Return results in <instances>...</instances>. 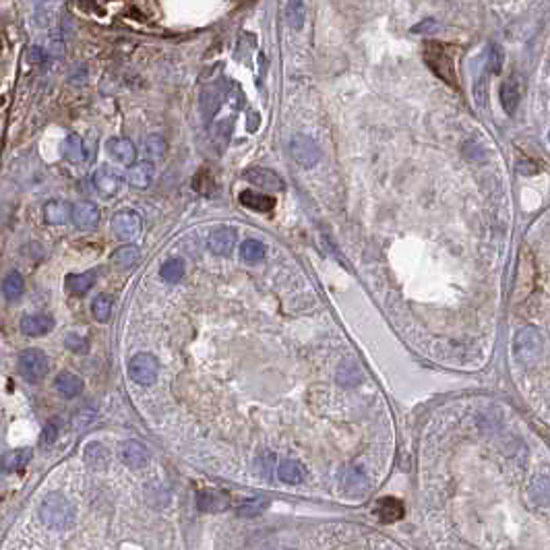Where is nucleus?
<instances>
[{"label": "nucleus", "instance_id": "f257e3e1", "mask_svg": "<svg viewBox=\"0 0 550 550\" xmlns=\"http://www.w3.org/2000/svg\"><path fill=\"white\" fill-rule=\"evenodd\" d=\"M39 520L52 530H68L75 523V507L64 494L50 492L39 505Z\"/></svg>", "mask_w": 550, "mask_h": 550}, {"label": "nucleus", "instance_id": "f03ea898", "mask_svg": "<svg viewBox=\"0 0 550 550\" xmlns=\"http://www.w3.org/2000/svg\"><path fill=\"white\" fill-rule=\"evenodd\" d=\"M424 62L428 64V68L436 77H441L445 83L458 85L453 56L449 54V50H445V44H441V42H427L424 44Z\"/></svg>", "mask_w": 550, "mask_h": 550}, {"label": "nucleus", "instance_id": "7ed1b4c3", "mask_svg": "<svg viewBox=\"0 0 550 550\" xmlns=\"http://www.w3.org/2000/svg\"><path fill=\"white\" fill-rule=\"evenodd\" d=\"M513 350L515 356L521 365L530 367L538 360V356L542 354V336L538 329L534 327H521L520 331L515 334L513 339Z\"/></svg>", "mask_w": 550, "mask_h": 550}, {"label": "nucleus", "instance_id": "20e7f679", "mask_svg": "<svg viewBox=\"0 0 550 550\" xmlns=\"http://www.w3.org/2000/svg\"><path fill=\"white\" fill-rule=\"evenodd\" d=\"M19 374L30 381V383H39L46 374H48V368H50V360L48 356L37 350V348H28L19 354Z\"/></svg>", "mask_w": 550, "mask_h": 550}, {"label": "nucleus", "instance_id": "39448f33", "mask_svg": "<svg viewBox=\"0 0 550 550\" xmlns=\"http://www.w3.org/2000/svg\"><path fill=\"white\" fill-rule=\"evenodd\" d=\"M157 360H155V356L152 354H137V356H133L130 358V362H128V374H130V379L135 381V383H139V385H143V387H149L155 383V379H157Z\"/></svg>", "mask_w": 550, "mask_h": 550}, {"label": "nucleus", "instance_id": "423d86ee", "mask_svg": "<svg viewBox=\"0 0 550 550\" xmlns=\"http://www.w3.org/2000/svg\"><path fill=\"white\" fill-rule=\"evenodd\" d=\"M290 153L294 157L296 164H300L302 168H312L319 164L321 159V149L314 143V139L306 137V135H296L290 141Z\"/></svg>", "mask_w": 550, "mask_h": 550}, {"label": "nucleus", "instance_id": "0eeeda50", "mask_svg": "<svg viewBox=\"0 0 550 550\" xmlns=\"http://www.w3.org/2000/svg\"><path fill=\"white\" fill-rule=\"evenodd\" d=\"M112 230L121 240H135L143 230V219L137 212L124 209L112 217Z\"/></svg>", "mask_w": 550, "mask_h": 550}, {"label": "nucleus", "instance_id": "6e6552de", "mask_svg": "<svg viewBox=\"0 0 550 550\" xmlns=\"http://www.w3.org/2000/svg\"><path fill=\"white\" fill-rule=\"evenodd\" d=\"M238 243V230L236 228H230V226H219L212 230L209 238H207V246L209 250L217 255V257H228L234 246Z\"/></svg>", "mask_w": 550, "mask_h": 550}, {"label": "nucleus", "instance_id": "1a4fd4ad", "mask_svg": "<svg viewBox=\"0 0 550 550\" xmlns=\"http://www.w3.org/2000/svg\"><path fill=\"white\" fill-rule=\"evenodd\" d=\"M118 458L123 459L124 465L130 470H141L149 463V449L139 441H123L118 447Z\"/></svg>", "mask_w": 550, "mask_h": 550}, {"label": "nucleus", "instance_id": "9d476101", "mask_svg": "<svg viewBox=\"0 0 550 550\" xmlns=\"http://www.w3.org/2000/svg\"><path fill=\"white\" fill-rule=\"evenodd\" d=\"M521 93H523V83H521V77L518 73H513L511 77L505 79V83L501 85V106L503 110L513 116L520 108L521 102Z\"/></svg>", "mask_w": 550, "mask_h": 550}, {"label": "nucleus", "instance_id": "9b49d317", "mask_svg": "<svg viewBox=\"0 0 550 550\" xmlns=\"http://www.w3.org/2000/svg\"><path fill=\"white\" fill-rule=\"evenodd\" d=\"M93 186L97 188L99 195L104 197H114L123 188V176L110 166H102L93 174Z\"/></svg>", "mask_w": 550, "mask_h": 550}, {"label": "nucleus", "instance_id": "f8f14e48", "mask_svg": "<svg viewBox=\"0 0 550 550\" xmlns=\"http://www.w3.org/2000/svg\"><path fill=\"white\" fill-rule=\"evenodd\" d=\"M71 219L75 221V226L79 230H95L97 224H99V209L93 205V203H77L73 205V212H71Z\"/></svg>", "mask_w": 550, "mask_h": 550}, {"label": "nucleus", "instance_id": "ddd939ff", "mask_svg": "<svg viewBox=\"0 0 550 550\" xmlns=\"http://www.w3.org/2000/svg\"><path fill=\"white\" fill-rule=\"evenodd\" d=\"M106 152L110 153L112 159H116V161L123 164V166H130V164H135V159H137V149H135L133 141L123 139V137L110 139V141L106 143Z\"/></svg>", "mask_w": 550, "mask_h": 550}, {"label": "nucleus", "instance_id": "4468645a", "mask_svg": "<svg viewBox=\"0 0 550 550\" xmlns=\"http://www.w3.org/2000/svg\"><path fill=\"white\" fill-rule=\"evenodd\" d=\"M54 329V319L50 314H28L21 319V331L30 337H39Z\"/></svg>", "mask_w": 550, "mask_h": 550}, {"label": "nucleus", "instance_id": "2eb2a0df", "mask_svg": "<svg viewBox=\"0 0 550 550\" xmlns=\"http://www.w3.org/2000/svg\"><path fill=\"white\" fill-rule=\"evenodd\" d=\"M245 181L261 188H271V190H283V181L275 174L274 170L267 168H248L245 172Z\"/></svg>", "mask_w": 550, "mask_h": 550}, {"label": "nucleus", "instance_id": "dca6fc26", "mask_svg": "<svg viewBox=\"0 0 550 550\" xmlns=\"http://www.w3.org/2000/svg\"><path fill=\"white\" fill-rule=\"evenodd\" d=\"M31 456H33V451H31L30 447L11 449V451L2 453V456H0V472H4V474H13V472L23 470V468L30 463Z\"/></svg>", "mask_w": 550, "mask_h": 550}, {"label": "nucleus", "instance_id": "f3484780", "mask_svg": "<svg viewBox=\"0 0 550 550\" xmlns=\"http://www.w3.org/2000/svg\"><path fill=\"white\" fill-rule=\"evenodd\" d=\"M374 513L377 518L385 523H393V521H399L403 518L405 509H403V503L396 499V496H385V499H379L377 505H374Z\"/></svg>", "mask_w": 550, "mask_h": 550}, {"label": "nucleus", "instance_id": "a211bd4d", "mask_svg": "<svg viewBox=\"0 0 550 550\" xmlns=\"http://www.w3.org/2000/svg\"><path fill=\"white\" fill-rule=\"evenodd\" d=\"M54 387H56V391L61 393L62 398L73 399L77 398V396H81V391H83V379L77 377L75 372L64 370V372H61V374L54 379Z\"/></svg>", "mask_w": 550, "mask_h": 550}, {"label": "nucleus", "instance_id": "6ab92c4d", "mask_svg": "<svg viewBox=\"0 0 550 550\" xmlns=\"http://www.w3.org/2000/svg\"><path fill=\"white\" fill-rule=\"evenodd\" d=\"M238 199L246 209H252V212H259V214H267L275 207V199L271 195H261V192H255L252 188L243 190Z\"/></svg>", "mask_w": 550, "mask_h": 550}, {"label": "nucleus", "instance_id": "aec40b11", "mask_svg": "<svg viewBox=\"0 0 550 550\" xmlns=\"http://www.w3.org/2000/svg\"><path fill=\"white\" fill-rule=\"evenodd\" d=\"M126 181L133 188H149L153 181V164L152 161H139V164H130V170L126 174Z\"/></svg>", "mask_w": 550, "mask_h": 550}, {"label": "nucleus", "instance_id": "412c9836", "mask_svg": "<svg viewBox=\"0 0 550 550\" xmlns=\"http://www.w3.org/2000/svg\"><path fill=\"white\" fill-rule=\"evenodd\" d=\"M197 503H199V509L207 511V513H219L230 507L228 496L221 492H215V490H201L197 496Z\"/></svg>", "mask_w": 550, "mask_h": 550}, {"label": "nucleus", "instance_id": "4be33fe9", "mask_svg": "<svg viewBox=\"0 0 550 550\" xmlns=\"http://www.w3.org/2000/svg\"><path fill=\"white\" fill-rule=\"evenodd\" d=\"M95 283V271H83V274H68L64 277V286L73 296H85Z\"/></svg>", "mask_w": 550, "mask_h": 550}, {"label": "nucleus", "instance_id": "5701e85b", "mask_svg": "<svg viewBox=\"0 0 550 550\" xmlns=\"http://www.w3.org/2000/svg\"><path fill=\"white\" fill-rule=\"evenodd\" d=\"M224 90H221V85H207L203 93H201V106H203V116L207 118V121H212L215 116V112L219 110V106H221V102H224Z\"/></svg>", "mask_w": 550, "mask_h": 550}, {"label": "nucleus", "instance_id": "b1692460", "mask_svg": "<svg viewBox=\"0 0 550 550\" xmlns=\"http://www.w3.org/2000/svg\"><path fill=\"white\" fill-rule=\"evenodd\" d=\"M83 459H85V463L95 470V472H102V470H106L108 468V461H110V456H108V449L102 445V443H90V445H85V449H83Z\"/></svg>", "mask_w": 550, "mask_h": 550}, {"label": "nucleus", "instance_id": "393cba45", "mask_svg": "<svg viewBox=\"0 0 550 550\" xmlns=\"http://www.w3.org/2000/svg\"><path fill=\"white\" fill-rule=\"evenodd\" d=\"M305 468L302 463L294 461V459H288V461H281L277 465V478L283 482V484H300L305 480Z\"/></svg>", "mask_w": 550, "mask_h": 550}, {"label": "nucleus", "instance_id": "a878e982", "mask_svg": "<svg viewBox=\"0 0 550 550\" xmlns=\"http://www.w3.org/2000/svg\"><path fill=\"white\" fill-rule=\"evenodd\" d=\"M71 212L73 207L66 201H48L44 205V219L52 226H61L71 219Z\"/></svg>", "mask_w": 550, "mask_h": 550}, {"label": "nucleus", "instance_id": "bb28decb", "mask_svg": "<svg viewBox=\"0 0 550 550\" xmlns=\"http://www.w3.org/2000/svg\"><path fill=\"white\" fill-rule=\"evenodd\" d=\"M25 292V281H23V275L19 271H11V274L4 277L2 281V296L8 300V302H15L23 296Z\"/></svg>", "mask_w": 550, "mask_h": 550}, {"label": "nucleus", "instance_id": "cd10ccee", "mask_svg": "<svg viewBox=\"0 0 550 550\" xmlns=\"http://www.w3.org/2000/svg\"><path fill=\"white\" fill-rule=\"evenodd\" d=\"M305 0H286V23L294 31H300L305 28Z\"/></svg>", "mask_w": 550, "mask_h": 550}, {"label": "nucleus", "instance_id": "c85d7f7f", "mask_svg": "<svg viewBox=\"0 0 550 550\" xmlns=\"http://www.w3.org/2000/svg\"><path fill=\"white\" fill-rule=\"evenodd\" d=\"M64 155H66V159L73 161V164H81V161H85L87 152H85L83 139H81L79 135H75V133L66 135V139H64Z\"/></svg>", "mask_w": 550, "mask_h": 550}, {"label": "nucleus", "instance_id": "c756f323", "mask_svg": "<svg viewBox=\"0 0 550 550\" xmlns=\"http://www.w3.org/2000/svg\"><path fill=\"white\" fill-rule=\"evenodd\" d=\"M343 487L350 494H362L368 487L367 474L360 468H350L343 474Z\"/></svg>", "mask_w": 550, "mask_h": 550}, {"label": "nucleus", "instance_id": "7c9ffc66", "mask_svg": "<svg viewBox=\"0 0 550 550\" xmlns=\"http://www.w3.org/2000/svg\"><path fill=\"white\" fill-rule=\"evenodd\" d=\"M112 263L118 267V269H130L139 263V248L133 245H124L121 248L114 250L112 255Z\"/></svg>", "mask_w": 550, "mask_h": 550}, {"label": "nucleus", "instance_id": "2f4dec72", "mask_svg": "<svg viewBox=\"0 0 550 550\" xmlns=\"http://www.w3.org/2000/svg\"><path fill=\"white\" fill-rule=\"evenodd\" d=\"M530 501L534 505H546L549 503V476H536L530 484Z\"/></svg>", "mask_w": 550, "mask_h": 550}, {"label": "nucleus", "instance_id": "473e14b6", "mask_svg": "<svg viewBox=\"0 0 550 550\" xmlns=\"http://www.w3.org/2000/svg\"><path fill=\"white\" fill-rule=\"evenodd\" d=\"M159 275H161V279L168 281V283H176V281H181V279L184 277V261L183 259H178V257L168 259V261L161 265Z\"/></svg>", "mask_w": 550, "mask_h": 550}, {"label": "nucleus", "instance_id": "72a5a7b5", "mask_svg": "<svg viewBox=\"0 0 550 550\" xmlns=\"http://www.w3.org/2000/svg\"><path fill=\"white\" fill-rule=\"evenodd\" d=\"M267 509H269V501L267 499H261V496L259 499H248L238 507V515L240 518H259Z\"/></svg>", "mask_w": 550, "mask_h": 550}, {"label": "nucleus", "instance_id": "f704fd0d", "mask_svg": "<svg viewBox=\"0 0 550 550\" xmlns=\"http://www.w3.org/2000/svg\"><path fill=\"white\" fill-rule=\"evenodd\" d=\"M240 257H243V261L255 265V263L263 261V257H265V246H263V243H259V240H245V243L240 245Z\"/></svg>", "mask_w": 550, "mask_h": 550}, {"label": "nucleus", "instance_id": "c9c22d12", "mask_svg": "<svg viewBox=\"0 0 550 550\" xmlns=\"http://www.w3.org/2000/svg\"><path fill=\"white\" fill-rule=\"evenodd\" d=\"M92 314L97 323H106L112 314V298L106 294H99L92 305Z\"/></svg>", "mask_w": 550, "mask_h": 550}, {"label": "nucleus", "instance_id": "e433bc0d", "mask_svg": "<svg viewBox=\"0 0 550 550\" xmlns=\"http://www.w3.org/2000/svg\"><path fill=\"white\" fill-rule=\"evenodd\" d=\"M166 152H168V143H166L164 137H159V135H152V137L145 139V153H147V157H152V159H161V157L166 155Z\"/></svg>", "mask_w": 550, "mask_h": 550}, {"label": "nucleus", "instance_id": "4c0bfd02", "mask_svg": "<svg viewBox=\"0 0 550 550\" xmlns=\"http://www.w3.org/2000/svg\"><path fill=\"white\" fill-rule=\"evenodd\" d=\"M503 64H505V52H503V48H501L499 44H490V48H489L490 71H492L494 75H501V71H503Z\"/></svg>", "mask_w": 550, "mask_h": 550}, {"label": "nucleus", "instance_id": "58836bf2", "mask_svg": "<svg viewBox=\"0 0 550 550\" xmlns=\"http://www.w3.org/2000/svg\"><path fill=\"white\" fill-rule=\"evenodd\" d=\"M64 346L66 350H71L73 354H85L90 350V343L83 336H77V334H68L64 337Z\"/></svg>", "mask_w": 550, "mask_h": 550}, {"label": "nucleus", "instance_id": "ea45409f", "mask_svg": "<svg viewBox=\"0 0 550 550\" xmlns=\"http://www.w3.org/2000/svg\"><path fill=\"white\" fill-rule=\"evenodd\" d=\"M436 30H439L436 19L427 17V19H422L420 23H416V25L412 28V33H416V35H424V33H434Z\"/></svg>", "mask_w": 550, "mask_h": 550}, {"label": "nucleus", "instance_id": "a19ab883", "mask_svg": "<svg viewBox=\"0 0 550 550\" xmlns=\"http://www.w3.org/2000/svg\"><path fill=\"white\" fill-rule=\"evenodd\" d=\"M56 434H59V428L56 424H48L42 432V447H50L54 441H56Z\"/></svg>", "mask_w": 550, "mask_h": 550}]
</instances>
